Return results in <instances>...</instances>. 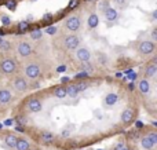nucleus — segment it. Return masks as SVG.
Wrapping results in <instances>:
<instances>
[{"label": "nucleus", "instance_id": "obj_15", "mask_svg": "<svg viewBox=\"0 0 157 150\" xmlns=\"http://www.w3.org/2000/svg\"><path fill=\"white\" fill-rule=\"evenodd\" d=\"M117 101H119V95H117V94H114V92L108 94V95L103 98V103H105L108 107H110V106H113V105H116Z\"/></svg>", "mask_w": 157, "mask_h": 150}, {"label": "nucleus", "instance_id": "obj_19", "mask_svg": "<svg viewBox=\"0 0 157 150\" xmlns=\"http://www.w3.org/2000/svg\"><path fill=\"white\" fill-rule=\"evenodd\" d=\"M52 95L58 99H65L66 98L65 85H57V87H54V90H52Z\"/></svg>", "mask_w": 157, "mask_h": 150}, {"label": "nucleus", "instance_id": "obj_18", "mask_svg": "<svg viewBox=\"0 0 157 150\" xmlns=\"http://www.w3.org/2000/svg\"><path fill=\"white\" fill-rule=\"evenodd\" d=\"M117 17H119V13H117L116 8H113V7H106V10H105V18L108 19V21H110V22L116 21Z\"/></svg>", "mask_w": 157, "mask_h": 150}, {"label": "nucleus", "instance_id": "obj_3", "mask_svg": "<svg viewBox=\"0 0 157 150\" xmlns=\"http://www.w3.org/2000/svg\"><path fill=\"white\" fill-rule=\"evenodd\" d=\"M10 87H11V90H14L15 92L24 94V92H26L28 88H29V80H28L25 76L15 74L10 81Z\"/></svg>", "mask_w": 157, "mask_h": 150}, {"label": "nucleus", "instance_id": "obj_33", "mask_svg": "<svg viewBox=\"0 0 157 150\" xmlns=\"http://www.w3.org/2000/svg\"><path fill=\"white\" fill-rule=\"evenodd\" d=\"M0 77H2V73H0Z\"/></svg>", "mask_w": 157, "mask_h": 150}, {"label": "nucleus", "instance_id": "obj_24", "mask_svg": "<svg viewBox=\"0 0 157 150\" xmlns=\"http://www.w3.org/2000/svg\"><path fill=\"white\" fill-rule=\"evenodd\" d=\"M88 25L91 28H95L98 25V17L95 15V14H92L91 17H90V19H88Z\"/></svg>", "mask_w": 157, "mask_h": 150}, {"label": "nucleus", "instance_id": "obj_28", "mask_svg": "<svg viewBox=\"0 0 157 150\" xmlns=\"http://www.w3.org/2000/svg\"><path fill=\"white\" fill-rule=\"evenodd\" d=\"M87 77V72H81V73H77L76 74V79L77 80H84Z\"/></svg>", "mask_w": 157, "mask_h": 150}, {"label": "nucleus", "instance_id": "obj_29", "mask_svg": "<svg viewBox=\"0 0 157 150\" xmlns=\"http://www.w3.org/2000/svg\"><path fill=\"white\" fill-rule=\"evenodd\" d=\"M116 150H128V149H127V146H125L124 143H120V145L116 146Z\"/></svg>", "mask_w": 157, "mask_h": 150}, {"label": "nucleus", "instance_id": "obj_13", "mask_svg": "<svg viewBox=\"0 0 157 150\" xmlns=\"http://www.w3.org/2000/svg\"><path fill=\"white\" fill-rule=\"evenodd\" d=\"M138 90L142 95H149L150 91H152V84H150V80L147 79H141L138 83Z\"/></svg>", "mask_w": 157, "mask_h": 150}, {"label": "nucleus", "instance_id": "obj_22", "mask_svg": "<svg viewBox=\"0 0 157 150\" xmlns=\"http://www.w3.org/2000/svg\"><path fill=\"white\" fill-rule=\"evenodd\" d=\"M75 84H76V87H77V91H78V92H83V91H86L87 88L90 87V83L87 81V80H80V81L75 83Z\"/></svg>", "mask_w": 157, "mask_h": 150}, {"label": "nucleus", "instance_id": "obj_5", "mask_svg": "<svg viewBox=\"0 0 157 150\" xmlns=\"http://www.w3.org/2000/svg\"><path fill=\"white\" fill-rule=\"evenodd\" d=\"M63 26H65L66 30L69 32H77L81 28V17L77 15V14H73V15H69L68 18L63 22Z\"/></svg>", "mask_w": 157, "mask_h": 150}, {"label": "nucleus", "instance_id": "obj_17", "mask_svg": "<svg viewBox=\"0 0 157 150\" xmlns=\"http://www.w3.org/2000/svg\"><path fill=\"white\" fill-rule=\"evenodd\" d=\"M65 90H66V96H69V98H76L80 94L77 91V87L75 83H69L68 85H65Z\"/></svg>", "mask_w": 157, "mask_h": 150}, {"label": "nucleus", "instance_id": "obj_8", "mask_svg": "<svg viewBox=\"0 0 157 150\" xmlns=\"http://www.w3.org/2000/svg\"><path fill=\"white\" fill-rule=\"evenodd\" d=\"M141 145L145 150H153L157 145V134L156 132H150V134L142 137L141 139Z\"/></svg>", "mask_w": 157, "mask_h": 150}, {"label": "nucleus", "instance_id": "obj_11", "mask_svg": "<svg viewBox=\"0 0 157 150\" xmlns=\"http://www.w3.org/2000/svg\"><path fill=\"white\" fill-rule=\"evenodd\" d=\"M156 74H157V59L153 58L146 65V68H145V79H147V80L155 79Z\"/></svg>", "mask_w": 157, "mask_h": 150}, {"label": "nucleus", "instance_id": "obj_20", "mask_svg": "<svg viewBox=\"0 0 157 150\" xmlns=\"http://www.w3.org/2000/svg\"><path fill=\"white\" fill-rule=\"evenodd\" d=\"M17 139H18V137H17V135H14V134L4 135V143L8 146V148H15Z\"/></svg>", "mask_w": 157, "mask_h": 150}, {"label": "nucleus", "instance_id": "obj_14", "mask_svg": "<svg viewBox=\"0 0 157 150\" xmlns=\"http://www.w3.org/2000/svg\"><path fill=\"white\" fill-rule=\"evenodd\" d=\"M134 117H135V113H134L132 109H124V112L121 113V121L124 124H130L134 121Z\"/></svg>", "mask_w": 157, "mask_h": 150}, {"label": "nucleus", "instance_id": "obj_26", "mask_svg": "<svg viewBox=\"0 0 157 150\" xmlns=\"http://www.w3.org/2000/svg\"><path fill=\"white\" fill-rule=\"evenodd\" d=\"M150 36H152V41H155V43H156V40H157V28L156 26L152 29V33H150Z\"/></svg>", "mask_w": 157, "mask_h": 150}, {"label": "nucleus", "instance_id": "obj_1", "mask_svg": "<svg viewBox=\"0 0 157 150\" xmlns=\"http://www.w3.org/2000/svg\"><path fill=\"white\" fill-rule=\"evenodd\" d=\"M19 70V63L13 57H2L0 58V73L2 76H14Z\"/></svg>", "mask_w": 157, "mask_h": 150}, {"label": "nucleus", "instance_id": "obj_6", "mask_svg": "<svg viewBox=\"0 0 157 150\" xmlns=\"http://www.w3.org/2000/svg\"><path fill=\"white\" fill-rule=\"evenodd\" d=\"M80 43H81L80 37L73 35V33H72V35H66L62 40L63 47H65V50H68V51H75V50L80 46Z\"/></svg>", "mask_w": 157, "mask_h": 150}, {"label": "nucleus", "instance_id": "obj_10", "mask_svg": "<svg viewBox=\"0 0 157 150\" xmlns=\"http://www.w3.org/2000/svg\"><path fill=\"white\" fill-rule=\"evenodd\" d=\"M26 109L30 113H39L43 109V103L39 98H29L26 102Z\"/></svg>", "mask_w": 157, "mask_h": 150}, {"label": "nucleus", "instance_id": "obj_16", "mask_svg": "<svg viewBox=\"0 0 157 150\" xmlns=\"http://www.w3.org/2000/svg\"><path fill=\"white\" fill-rule=\"evenodd\" d=\"M17 150H30V142L26 138H18L15 143Z\"/></svg>", "mask_w": 157, "mask_h": 150}, {"label": "nucleus", "instance_id": "obj_30", "mask_svg": "<svg viewBox=\"0 0 157 150\" xmlns=\"http://www.w3.org/2000/svg\"><path fill=\"white\" fill-rule=\"evenodd\" d=\"M24 29H28L26 22H21V24H19V30H24Z\"/></svg>", "mask_w": 157, "mask_h": 150}, {"label": "nucleus", "instance_id": "obj_12", "mask_svg": "<svg viewBox=\"0 0 157 150\" xmlns=\"http://www.w3.org/2000/svg\"><path fill=\"white\" fill-rule=\"evenodd\" d=\"M13 98L14 95L10 88H0V105H8Z\"/></svg>", "mask_w": 157, "mask_h": 150}, {"label": "nucleus", "instance_id": "obj_32", "mask_svg": "<svg viewBox=\"0 0 157 150\" xmlns=\"http://www.w3.org/2000/svg\"><path fill=\"white\" fill-rule=\"evenodd\" d=\"M30 150H40V149H30Z\"/></svg>", "mask_w": 157, "mask_h": 150}, {"label": "nucleus", "instance_id": "obj_21", "mask_svg": "<svg viewBox=\"0 0 157 150\" xmlns=\"http://www.w3.org/2000/svg\"><path fill=\"white\" fill-rule=\"evenodd\" d=\"M13 43L8 40H0V52L6 54V52H10L13 50Z\"/></svg>", "mask_w": 157, "mask_h": 150}, {"label": "nucleus", "instance_id": "obj_25", "mask_svg": "<svg viewBox=\"0 0 157 150\" xmlns=\"http://www.w3.org/2000/svg\"><path fill=\"white\" fill-rule=\"evenodd\" d=\"M113 3H114V4L117 6V7L123 8V7H125V6H127L128 0H113Z\"/></svg>", "mask_w": 157, "mask_h": 150}, {"label": "nucleus", "instance_id": "obj_7", "mask_svg": "<svg viewBox=\"0 0 157 150\" xmlns=\"http://www.w3.org/2000/svg\"><path fill=\"white\" fill-rule=\"evenodd\" d=\"M155 50H156V43L152 40H142L138 44V52L141 55H146L147 57V55L153 54Z\"/></svg>", "mask_w": 157, "mask_h": 150}, {"label": "nucleus", "instance_id": "obj_4", "mask_svg": "<svg viewBox=\"0 0 157 150\" xmlns=\"http://www.w3.org/2000/svg\"><path fill=\"white\" fill-rule=\"evenodd\" d=\"M15 52L21 58H29L33 54V47L28 40H18L15 43Z\"/></svg>", "mask_w": 157, "mask_h": 150}, {"label": "nucleus", "instance_id": "obj_23", "mask_svg": "<svg viewBox=\"0 0 157 150\" xmlns=\"http://www.w3.org/2000/svg\"><path fill=\"white\" fill-rule=\"evenodd\" d=\"M41 36H43V32L40 29H35L30 32V39H33V40H39Z\"/></svg>", "mask_w": 157, "mask_h": 150}, {"label": "nucleus", "instance_id": "obj_27", "mask_svg": "<svg viewBox=\"0 0 157 150\" xmlns=\"http://www.w3.org/2000/svg\"><path fill=\"white\" fill-rule=\"evenodd\" d=\"M2 24L6 25V26H8V25L11 24V22H10V18H8L7 15H3V17H2Z\"/></svg>", "mask_w": 157, "mask_h": 150}, {"label": "nucleus", "instance_id": "obj_31", "mask_svg": "<svg viewBox=\"0 0 157 150\" xmlns=\"http://www.w3.org/2000/svg\"><path fill=\"white\" fill-rule=\"evenodd\" d=\"M55 30H57V28H47V33H50V35H54L55 33Z\"/></svg>", "mask_w": 157, "mask_h": 150}, {"label": "nucleus", "instance_id": "obj_9", "mask_svg": "<svg viewBox=\"0 0 157 150\" xmlns=\"http://www.w3.org/2000/svg\"><path fill=\"white\" fill-rule=\"evenodd\" d=\"M75 57H76V59L78 62H90V59H91L92 54L91 51H90L87 47H81L78 46L76 50H75Z\"/></svg>", "mask_w": 157, "mask_h": 150}, {"label": "nucleus", "instance_id": "obj_2", "mask_svg": "<svg viewBox=\"0 0 157 150\" xmlns=\"http://www.w3.org/2000/svg\"><path fill=\"white\" fill-rule=\"evenodd\" d=\"M41 74V66L36 61H28L24 66V76L28 80H36Z\"/></svg>", "mask_w": 157, "mask_h": 150}]
</instances>
